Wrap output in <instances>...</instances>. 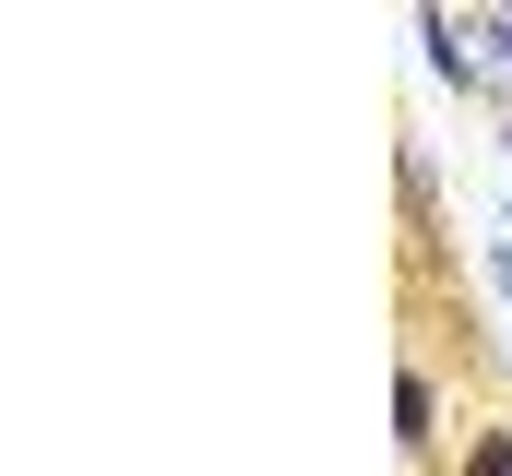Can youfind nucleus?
Masks as SVG:
<instances>
[{
    "mask_svg": "<svg viewBox=\"0 0 512 476\" xmlns=\"http://www.w3.org/2000/svg\"><path fill=\"white\" fill-rule=\"evenodd\" d=\"M489 274H501V298H512V215L489 227Z\"/></svg>",
    "mask_w": 512,
    "mask_h": 476,
    "instance_id": "20e7f679",
    "label": "nucleus"
},
{
    "mask_svg": "<svg viewBox=\"0 0 512 476\" xmlns=\"http://www.w3.org/2000/svg\"><path fill=\"white\" fill-rule=\"evenodd\" d=\"M417 48H429V72H441L453 96H477V24H453V12H417Z\"/></svg>",
    "mask_w": 512,
    "mask_h": 476,
    "instance_id": "f257e3e1",
    "label": "nucleus"
},
{
    "mask_svg": "<svg viewBox=\"0 0 512 476\" xmlns=\"http://www.w3.org/2000/svg\"><path fill=\"white\" fill-rule=\"evenodd\" d=\"M393 441H405V453L441 441V381H429V369H393Z\"/></svg>",
    "mask_w": 512,
    "mask_h": 476,
    "instance_id": "f03ea898",
    "label": "nucleus"
},
{
    "mask_svg": "<svg viewBox=\"0 0 512 476\" xmlns=\"http://www.w3.org/2000/svg\"><path fill=\"white\" fill-rule=\"evenodd\" d=\"M465 476H512V429H477L465 441Z\"/></svg>",
    "mask_w": 512,
    "mask_h": 476,
    "instance_id": "7ed1b4c3",
    "label": "nucleus"
},
{
    "mask_svg": "<svg viewBox=\"0 0 512 476\" xmlns=\"http://www.w3.org/2000/svg\"><path fill=\"white\" fill-rule=\"evenodd\" d=\"M477 36H489V48H501V72H512V12H489V24H477Z\"/></svg>",
    "mask_w": 512,
    "mask_h": 476,
    "instance_id": "39448f33",
    "label": "nucleus"
},
{
    "mask_svg": "<svg viewBox=\"0 0 512 476\" xmlns=\"http://www.w3.org/2000/svg\"><path fill=\"white\" fill-rule=\"evenodd\" d=\"M501 167H512V131H501Z\"/></svg>",
    "mask_w": 512,
    "mask_h": 476,
    "instance_id": "423d86ee",
    "label": "nucleus"
}]
</instances>
